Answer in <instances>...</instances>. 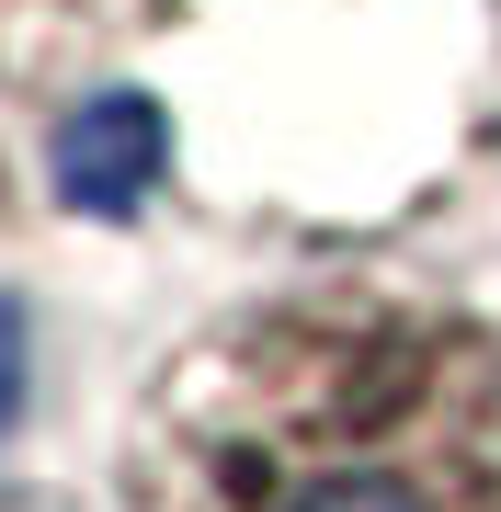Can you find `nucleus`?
<instances>
[{
    "mask_svg": "<svg viewBox=\"0 0 501 512\" xmlns=\"http://www.w3.org/2000/svg\"><path fill=\"white\" fill-rule=\"evenodd\" d=\"M0 410H12V319H0Z\"/></svg>",
    "mask_w": 501,
    "mask_h": 512,
    "instance_id": "20e7f679",
    "label": "nucleus"
},
{
    "mask_svg": "<svg viewBox=\"0 0 501 512\" xmlns=\"http://www.w3.org/2000/svg\"><path fill=\"white\" fill-rule=\"evenodd\" d=\"M171 0H0V80H57L80 57L126 46L137 23H160Z\"/></svg>",
    "mask_w": 501,
    "mask_h": 512,
    "instance_id": "f03ea898",
    "label": "nucleus"
},
{
    "mask_svg": "<svg viewBox=\"0 0 501 512\" xmlns=\"http://www.w3.org/2000/svg\"><path fill=\"white\" fill-rule=\"evenodd\" d=\"M57 183H69V205L126 217V205L160 183V126H149V103H92L69 137H57Z\"/></svg>",
    "mask_w": 501,
    "mask_h": 512,
    "instance_id": "7ed1b4c3",
    "label": "nucleus"
},
{
    "mask_svg": "<svg viewBox=\"0 0 501 512\" xmlns=\"http://www.w3.org/2000/svg\"><path fill=\"white\" fill-rule=\"evenodd\" d=\"M126 512H501V330L399 285L262 296L149 376Z\"/></svg>",
    "mask_w": 501,
    "mask_h": 512,
    "instance_id": "f257e3e1",
    "label": "nucleus"
}]
</instances>
